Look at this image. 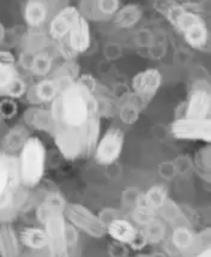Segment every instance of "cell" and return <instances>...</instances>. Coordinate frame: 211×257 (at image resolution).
I'll list each match as a JSON object with an SVG mask.
<instances>
[{"label":"cell","instance_id":"26","mask_svg":"<svg viewBox=\"0 0 211 257\" xmlns=\"http://www.w3.org/2000/svg\"><path fill=\"white\" fill-rule=\"evenodd\" d=\"M143 103V101L139 99L138 96H136L133 94L132 96L127 97L125 100V102L121 103L120 107V119L122 120V123L125 124H133L134 121L137 120L138 118L139 111H140V105Z\"/></svg>","mask_w":211,"mask_h":257},{"label":"cell","instance_id":"20","mask_svg":"<svg viewBox=\"0 0 211 257\" xmlns=\"http://www.w3.org/2000/svg\"><path fill=\"white\" fill-rule=\"evenodd\" d=\"M107 232L111 234L113 239L120 241V243H132L137 237L136 228L125 219L113 220L111 224L107 226Z\"/></svg>","mask_w":211,"mask_h":257},{"label":"cell","instance_id":"12","mask_svg":"<svg viewBox=\"0 0 211 257\" xmlns=\"http://www.w3.org/2000/svg\"><path fill=\"white\" fill-rule=\"evenodd\" d=\"M120 6V0H82L77 9L87 21H105L114 17Z\"/></svg>","mask_w":211,"mask_h":257},{"label":"cell","instance_id":"17","mask_svg":"<svg viewBox=\"0 0 211 257\" xmlns=\"http://www.w3.org/2000/svg\"><path fill=\"white\" fill-rule=\"evenodd\" d=\"M24 120L36 130L45 131V133H50L52 135L56 134L58 128V123L52 115V112L47 109L38 108V107L27 109L24 113Z\"/></svg>","mask_w":211,"mask_h":257},{"label":"cell","instance_id":"32","mask_svg":"<svg viewBox=\"0 0 211 257\" xmlns=\"http://www.w3.org/2000/svg\"><path fill=\"white\" fill-rule=\"evenodd\" d=\"M197 257H211V250L210 249L204 250V251L199 253V255H198Z\"/></svg>","mask_w":211,"mask_h":257},{"label":"cell","instance_id":"7","mask_svg":"<svg viewBox=\"0 0 211 257\" xmlns=\"http://www.w3.org/2000/svg\"><path fill=\"white\" fill-rule=\"evenodd\" d=\"M170 133L175 139L189 141H204L209 143L211 140V120L205 119L180 118L170 126Z\"/></svg>","mask_w":211,"mask_h":257},{"label":"cell","instance_id":"14","mask_svg":"<svg viewBox=\"0 0 211 257\" xmlns=\"http://www.w3.org/2000/svg\"><path fill=\"white\" fill-rule=\"evenodd\" d=\"M26 90V83L18 75L15 64L0 60V93L10 99H17Z\"/></svg>","mask_w":211,"mask_h":257},{"label":"cell","instance_id":"1","mask_svg":"<svg viewBox=\"0 0 211 257\" xmlns=\"http://www.w3.org/2000/svg\"><path fill=\"white\" fill-rule=\"evenodd\" d=\"M97 105L93 91L88 90L79 82L67 87L54 100L52 115L58 124L72 128H83L95 117Z\"/></svg>","mask_w":211,"mask_h":257},{"label":"cell","instance_id":"25","mask_svg":"<svg viewBox=\"0 0 211 257\" xmlns=\"http://www.w3.org/2000/svg\"><path fill=\"white\" fill-rule=\"evenodd\" d=\"M65 204H64L63 197L59 194H51L46 197V200L42 202L41 204L38 207V210H36V215H38V219L41 222L45 221V219L47 218L48 215H51L52 213L54 212H64L65 209Z\"/></svg>","mask_w":211,"mask_h":257},{"label":"cell","instance_id":"24","mask_svg":"<svg viewBox=\"0 0 211 257\" xmlns=\"http://www.w3.org/2000/svg\"><path fill=\"white\" fill-rule=\"evenodd\" d=\"M20 241L24 246L33 250H41L47 245L45 229L38 227H27L20 233Z\"/></svg>","mask_w":211,"mask_h":257},{"label":"cell","instance_id":"13","mask_svg":"<svg viewBox=\"0 0 211 257\" xmlns=\"http://www.w3.org/2000/svg\"><path fill=\"white\" fill-rule=\"evenodd\" d=\"M167 198V191L163 186L156 185L149 189L139 197L137 203V219L140 222L151 221V215L163 206Z\"/></svg>","mask_w":211,"mask_h":257},{"label":"cell","instance_id":"9","mask_svg":"<svg viewBox=\"0 0 211 257\" xmlns=\"http://www.w3.org/2000/svg\"><path fill=\"white\" fill-rule=\"evenodd\" d=\"M56 143L61 154L67 159H75L83 152L85 142L83 128H72L67 126H58L56 134Z\"/></svg>","mask_w":211,"mask_h":257},{"label":"cell","instance_id":"31","mask_svg":"<svg viewBox=\"0 0 211 257\" xmlns=\"http://www.w3.org/2000/svg\"><path fill=\"white\" fill-rule=\"evenodd\" d=\"M5 36H6L5 27H4V24L2 23V21H0V46H2L3 42H4Z\"/></svg>","mask_w":211,"mask_h":257},{"label":"cell","instance_id":"28","mask_svg":"<svg viewBox=\"0 0 211 257\" xmlns=\"http://www.w3.org/2000/svg\"><path fill=\"white\" fill-rule=\"evenodd\" d=\"M172 241L176 247L185 250L193 243V233L186 227H178L174 229L172 234Z\"/></svg>","mask_w":211,"mask_h":257},{"label":"cell","instance_id":"2","mask_svg":"<svg viewBox=\"0 0 211 257\" xmlns=\"http://www.w3.org/2000/svg\"><path fill=\"white\" fill-rule=\"evenodd\" d=\"M156 8L182 36L189 47L198 51L206 47L209 42V30L200 15L185 8L175 0H157Z\"/></svg>","mask_w":211,"mask_h":257},{"label":"cell","instance_id":"30","mask_svg":"<svg viewBox=\"0 0 211 257\" xmlns=\"http://www.w3.org/2000/svg\"><path fill=\"white\" fill-rule=\"evenodd\" d=\"M16 103L10 97H8V99L3 100L0 102V118H12L16 114Z\"/></svg>","mask_w":211,"mask_h":257},{"label":"cell","instance_id":"15","mask_svg":"<svg viewBox=\"0 0 211 257\" xmlns=\"http://www.w3.org/2000/svg\"><path fill=\"white\" fill-rule=\"evenodd\" d=\"M211 107V95L207 88L195 87L189 94L186 103L185 118L205 119L209 118Z\"/></svg>","mask_w":211,"mask_h":257},{"label":"cell","instance_id":"4","mask_svg":"<svg viewBox=\"0 0 211 257\" xmlns=\"http://www.w3.org/2000/svg\"><path fill=\"white\" fill-rule=\"evenodd\" d=\"M45 225L50 257H70L69 234H67L66 218L64 212H54L42 222Z\"/></svg>","mask_w":211,"mask_h":257},{"label":"cell","instance_id":"5","mask_svg":"<svg viewBox=\"0 0 211 257\" xmlns=\"http://www.w3.org/2000/svg\"><path fill=\"white\" fill-rule=\"evenodd\" d=\"M67 220L71 224L94 238H101L107 233V227L99 216L83 204L71 203L66 208Z\"/></svg>","mask_w":211,"mask_h":257},{"label":"cell","instance_id":"19","mask_svg":"<svg viewBox=\"0 0 211 257\" xmlns=\"http://www.w3.org/2000/svg\"><path fill=\"white\" fill-rule=\"evenodd\" d=\"M20 237L9 224L0 226V257H20Z\"/></svg>","mask_w":211,"mask_h":257},{"label":"cell","instance_id":"27","mask_svg":"<svg viewBox=\"0 0 211 257\" xmlns=\"http://www.w3.org/2000/svg\"><path fill=\"white\" fill-rule=\"evenodd\" d=\"M48 36L40 32V29H32L23 38V47L27 54H35L41 52L47 44Z\"/></svg>","mask_w":211,"mask_h":257},{"label":"cell","instance_id":"8","mask_svg":"<svg viewBox=\"0 0 211 257\" xmlns=\"http://www.w3.org/2000/svg\"><path fill=\"white\" fill-rule=\"evenodd\" d=\"M60 44H63L64 47H66L61 48V52L67 58H73L77 54L87 51L91 44L89 21L81 16L78 22L75 24L71 32L66 36V39L60 41Z\"/></svg>","mask_w":211,"mask_h":257},{"label":"cell","instance_id":"3","mask_svg":"<svg viewBox=\"0 0 211 257\" xmlns=\"http://www.w3.org/2000/svg\"><path fill=\"white\" fill-rule=\"evenodd\" d=\"M20 178L26 188L39 185L45 174L46 149L44 143L38 137H29L21 149Z\"/></svg>","mask_w":211,"mask_h":257},{"label":"cell","instance_id":"29","mask_svg":"<svg viewBox=\"0 0 211 257\" xmlns=\"http://www.w3.org/2000/svg\"><path fill=\"white\" fill-rule=\"evenodd\" d=\"M197 165L198 167L200 168V171L204 174H207L209 176L210 173V151H209V147L206 148L200 149V152L198 153L197 155Z\"/></svg>","mask_w":211,"mask_h":257},{"label":"cell","instance_id":"21","mask_svg":"<svg viewBox=\"0 0 211 257\" xmlns=\"http://www.w3.org/2000/svg\"><path fill=\"white\" fill-rule=\"evenodd\" d=\"M29 134L27 131L26 127L23 126H15L12 127L8 134L5 135L4 139H3L2 147H3V153L12 155V153H16L23 148V146L26 145V142L29 139Z\"/></svg>","mask_w":211,"mask_h":257},{"label":"cell","instance_id":"18","mask_svg":"<svg viewBox=\"0 0 211 257\" xmlns=\"http://www.w3.org/2000/svg\"><path fill=\"white\" fill-rule=\"evenodd\" d=\"M143 9L138 4H127L120 6L117 14L112 18L114 26L119 29H131L137 26L143 18Z\"/></svg>","mask_w":211,"mask_h":257},{"label":"cell","instance_id":"22","mask_svg":"<svg viewBox=\"0 0 211 257\" xmlns=\"http://www.w3.org/2000/svg\"><path fill=\"white\" fill-rule=\"evenodd\" d=\"M27 58V69L30 70L36 76H46L50 73L53 67V58L51 54L41 51L35 54H28Z\"/></svg>","mask_w":211,"mask_h":257},{"label":"cell","instance_id":"11","mask_svg":"<svg viewBox=\"0 0 211 257\" xmlns=\"http://www.w3.org/2000/svg\"><path fill=\"white\" fill-rule=\"evenodd\" d=\"M79 18H81V14L76 6H65L60 9L56 16L51 20L48 36L58 42L63 41L71 32L75 24L78 22Z\"/></svg>","mask_w":211,"mask_h":257},{"label":"cell","instance_id":"10","mask_svg":"<svg viewBox=\"0 0 211 257\" xmlns=\"http://www.w3.org/2000/svg\"><path fill=\"white\" fill-rule=\"evenodd\" d=\"M162 84V75L157 69L150 67L137 73L132 78V90L143 102L151 100Z\"/></svg>","mask_w":211,"mask_h":257},{"label":"cell","instance_id":"6","mask_svg":"<svg viewBox=\"0 0 211 257\" xmlns=\"http://www.w3.org/2000/svg\"><path fill=\"white\" fill-rule=\"evenodd\" d=\"M125 135L121 128L111 127L101 137L95 149V160L103 166L114 164L121 155Z\"/></svg>","mask_w":211,"mask_h":257},{"label":"cell","instance_id":"23","mask_svg":"<svg viewBox=\"0 0 211 257\" xmlns=\"http://www.w3.org/2000/svg\"><path fill=\"white\" fill-rule=\"evenodd\" d=\"M32 94L36 102H50L56 100L60 93L53 78H45L33 88Z\"/></svg>","mask_w":211,"mask_h":257},{"label":"cell","instance_id":"16","mask_svg":"<svg viewBox=\"0 0 211 257\" xmlns=\"http://www.w3.org/2000/svg\"><path fill=\"white\" fill-rule=\"evenodd\" d=\"M24 21L30 29H40L47 22L50 8L46 0H28L24 5Z\"/></svg>","mask_w":211,"mask_h":257}]
</instances>
